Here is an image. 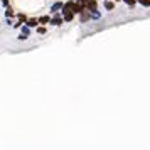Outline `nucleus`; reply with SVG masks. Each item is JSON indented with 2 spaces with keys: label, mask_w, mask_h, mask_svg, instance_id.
I'll use <instances>...</instances> for the list:
<instances>
[{
  "label": "nucleus",
  "mask_w": 150,
  "mask_h": 150,
  "mask_svg": "<svg viewBox=\"0 0 150 150\" xmlns=\"http://www.w3.org/2000/svg\"><path fill=\"white\" fill-rule=\"evenodd\" d=\"M83 8H84V7H83L81 4H78V2H74V0H71V4H69V10H71L74 15H78Z\"/></svg>",
  "instance_id": "obj_1"
},
{
  "label": "nucleus",
  "mask_w": 150,
  "mask_h": 150,
  "mask_svg": "<svg viewBox=\"0 0 150 150\" xmlns=\"http://www.w3.org/2000/svg\"><path fill=\"white\" fill-rule=\"evenodd\" d=\"M61 10H62V21L64 22H71L74 19V14L71 10H68V8H61Z\"/></svg>",
  "instance_id": "obj_2"
},
{
  "label": "nucleus",
  "mask_w": 150,
  "mask_h": 150,
  "mask_svg": "<svg viewBox=\"0 0 150 150\" xmlns=\"http://www.w3.org/2000/svg\"><path fill=\"white\" fill-rule=\"evenodd\" d=\"M62 17L61 15H57L56 14L54 17H51V21H49V24H52V25H56V27H59V25H62Z\"/></svg>",
  "instance_id": "obj_3"
},
{
  "label": "nucleus",
  "mask_w": 150,
  "mask_h": 150,
  "mask_svg": "<svg viewBox=\"0 0 150 150\" xmlns=\"http://www.w3.org/2000/svg\"><path fill=\"white\" fill-rule=\"evenodd\" d=\"M78 15L81 17V22H86V21H89V19H91V15H89V12L86 10V8H83V10H81Z\"/></svg>",
  "instance_id": "obj_4"
},
{
  "label": "nucleus",
  "mask_w": 150,
  "mask_h": 150,
  "mask_svg": "<svg viewBox=\"0 0 150 150\" xmlns=\"http://www.w3.org/2000/svg\"><path fill=\"white\" fill-rule=\"evenodd\" d=\"M61 8H62V2H56V4H52V7H51V12L52 14H57Z\"/></svg>",
  "instance_id": "obj_5"
},
{
  "label": "nucleus",
  "mask_w": 150,
  "mask_h": 150,
  "mask_svg": "<svg viewBox=\"0 0 150 150\" xmlns=\"http://www.w3.org/2000/svg\"><path fill=\"white\" fill-rule=\"evenodd\" d=\"M24 24H25V25H27V27H37V25H39V22H37V19H27V21L24 22Z\"/></svg>",
  "instance_id": "obj_6"
},
{
  "label": "nucleus",
  "mask_w": 150,
  "mask_h": 150,
  "mask_svg": "<svg viewBox=\"0 0 150 150\" xmlns=\"http://www.w3.org/2000/svg\"><path fill=\"white\" fill-rule=\"evenodd\" d=\"M105 8L106 10H113L115 8V2L113 0H105Z\"/></svg>",
  "instance_id": "obj_7"
},
{
  "label": "nucleus",
  "mask_w": 150,
  "mask_h": 150,
  "mask_svg": "<svg viewBox=\"0 0 150 150\" xmlns=\"http://www.w3.org/2000/svg\"><path fill=\"white\" fill-rule=\"evenodd\" d=\"M49 21H51V17H49V15H42V17H39V19H37V22H39V24H49Z\"/></svg>",
  "instance_id": "obj_8"
},
{
  "label": "nucleus",
  "mask_w": 150,
  "mask_h": 150,
  "mask_svg": "<svg viewBox=\"0 0 150 150\" xmlns=\"http://www.w3.org/2000/svg\"><path fill=\"white\" fill-rule=\"evenodd\" d=\"M21 34H25V35H29V34H30V27H27L25 24H24V25H21Z\"/></svg>",
  "instance_id": "obj_9"
},
{
  "label": "nucleus",
  "mask_w": 150,
  "mask_h": 150,
  "mask_svg": "<svg viewBox=\"0 0 150 150\" xmlns=\"http://www.w3.org/2000/svg\"><path fill=\"white\" fill-rule=\"evenodd\" d=\"M17 19H19L21 24H24V22L27 21V15H25V14H17Z\"/></svg>",
  "instance_id": "obj_10"
},
{
  "label": "nucleus",
  "mask_w": 150,
  "mask_h": 150,
  "mask_svg": "<svg viewBox=\"0 0 150 150\" xmlns=\"http://www.w3.org/2000/svg\"><path fill=\"white\" fill-rule=\"evenodd\" d=\"M5 8H7V10H5V17H8V19H10V17H14V10H12V8H10V7H5Z\"/></svg>",
  "instance_id": "obj_11"
},
{
  "label": "nucleus",
  "mask_w": 150,
  "mask_h": 150,
  "mask_svg": "<svg viewBox=\"0 0 150 150\" xmlns=\"http://www.w3.org/2000/svg\"><path fill=\"white\" fill-rule=\"evenodd\" d=\"M135 2H138L140 5H143V7H149V5H150V2H149V0H135Z\"/></svg>",
  "instance_id": "obj_12"
},
{
  "label": "nucleus",
  "mask_w": 150,
  "mask_h": 150,
  "mask_svg": "<svg viewBox=\"0 0 150 150\" xmlns=\"http://www.w3.org/2000/svg\"><path fill=\"white\" fill-rule=\"evenodd\" d=\"M123 2H125V4H127V5H128V7H135V0H123Z\"/></svg>",
  "instance_id": "obj_13"
},
{
  "label": "nucleus",
  "mask_w": 150,
  "mask_h": 150,
  "mask_svg": "<svg viewBox=\"0 0 150 150\" xmlns=\"http://www.w3.org/2000/svg\"><path fill=\"white\" fill-rule=\"evenodd\" d=\"M37 29V34H46V27H35Z\"/></svg>",
  "instance_id": "obj_14"
},
{
  "label": "nucleus",
  "mask_w": 150,
  "mask_h": 150,
  "mask_svg": "<svg viewBox=\"0 0 150 150\" xmlns=\"http://www.w3.org/2000/svg\"><path fill=\"white\" fill-rule=\"evenodd\" d=\"M27 37H29V35H25V34H21V35H19V41H25Z\"/></svg>",
  "instance_id": "obj_15"
},
{
  "label": "nucleus",
  "mask_w": 150,
  "mask_h": 150,
  "mask_svg": "<svg viewBox=\"0 0 150 150\" xmlns=\"http://www.w3.org/2000/svg\"><path fill=\"white\" fill-rule=\"evenodd\" d=\"M2 4H4V7H8V0H2Z\"/></svg>",
  "instance_id": "obj_16"
}]
</instances>
